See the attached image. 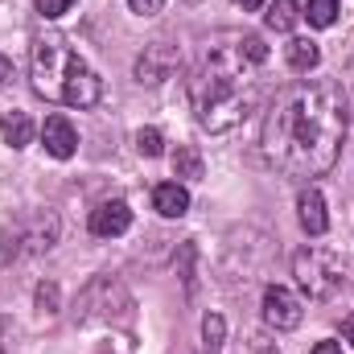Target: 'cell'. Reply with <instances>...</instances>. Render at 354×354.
I'll list each match as a JSON object with an SVG mask.
<instances>
[{
  "mask_svg": "<svg viewBox=\"0 0 354 354\" xmlns=\"http://www.w3.org/2000/svg\"><path fill=\"white\" fill-rule=\"evenodd\" d=\"M346 140V95L338 83H297L268 107L260 149L268 165L288 177H322L334 169Z\"/></svg>",
  "mask_w": 354,
  "mask_h": 354,
  "instance_id": "1",
  "label": "cell"
},
{
  "mask_svg": "<svg viewBox=\"0 0 354 354\" xmlns=\"http://www.w3.org/2000/svg\"><path fill=\"white\" fill-rule=\"evenodd\" d=\"M256 99H260L256 62L243 54L239 37H223V41L206 46V54L189 79L194 120L206 132H231L252 115Z\"/></svg>",
  "mask_w": 354,
  "mask_h": 354,
  "instance_id": "2",
  "label": "cell"
},
{
  "mask_svg": "<svg viewBox=\"0 0 354 354\" xmlns=\"http://www.w3.org/2000/svg\"><path fill=\"white\" fill-rule=\"evenodd\" d=\"M33 91L50 103H62V107H95L99 95H103V83L99 75L91 71L87 62L75 54V46L62 37V33H46L33 41Z\"/></svg>",
  "mask_w": 354,
  "mask_h": 354,
  "instance_id": "3",
  "label": "cell"
},
{
  "mask_svg": "<svg viewBox=\"0 0 354 354\" xmlns=\"http://www.w3.org/2000/svg\"><path fill=\"white\" fill-rule=\"evenodd\" d=\"M292 276L301 284L305 297L313 301H330L334 292H342L346 276H351V264L342 252H330V248H301L292 256Z\"/></svg>",
  "mask_w": 354,
  "mask_h": 354,
  "instance_id": "4",
  "label": "cell"
},
{
  "mask_svg": "<svg viewBox=\"0 0 354 354\" xmlns=\"http://www.w3.org/2000/svg\"><path fill=\"white\" fill-rule=\"evenodd\" d=\"M128 313H132V297H128V288L115 276H95L79 292V301H75V322L79 326L115 322V317H128Z\"/></svg>",
  "mask_w": 354,
  "mask_h": 354,
  "instance_id": "5",
  "label": "cell"
},
{
  "mask_svg": "<svg viewBox=\"0 0 354 354\" xmlns=\"http://www.w3.org/2000/svg\"><path fill=\"white\" fill-rule=\"evenodd\" d=\"M177 62H181V54H177V46H169V41H153V46H145V54L136 58V83H140V87H157V83H165V79L177 71Z\"/></svg>",
  "mask_w": 354,
  "mask_h": 354,
  "instance_id": "6",
  "label": "cell"
},
{
  "mask_svg": "<svg viewBox=\"0 0 354 354\" xmlns=\"http://www.w3.org/2000/svg\"><path fill=\"white\" fill-rule=\"evenodd\" d=\"M301 317H305L301 297L288 292L284 284H268L264 288V322L268 326H272V330H297Z\"/></svg>",
  "mask_w": 354,
  "mask_h": 354,
  "instance_id": "7",
  "label": "cell"
},
{
  "mask_svg": "<svg viewBox=\"0 0 354 354\" xmlns=\"http://www.w3.org/2000/svg\"><path fill=\"white\" fill-rule=\"evenodd\" d=\"M128 227H132V206L120 202V198L99 202V206L91 210V235H99V239H120Z\"/></svg>",
  "mask_w": 354,
  "mask_h": 354,
  "instance_id": "8",
  "label": "cell"
},
{
  "mask_svg": "<svg viewBox=\"0 0 354 354\" xmlns=\"http://www.w3.org/2000/svg\"><path fill=\"white\" fill-rule=\"evenodd\" d=\"M41 140H46V153L58 157V161L75 157V149H79V132H75V124L66 115H50L46 128H41Z\"/></svg>",
  "mask_w": 354,
  "mask_h": 354,
  "instance_id": "9",
  "label": "cell"
},
{
  "mask_svg": "<svg viewBox=\"0 0 354 354\" xmlns=\"http://www.w3.org/2000/svg\"><path fill=\"white\" fill-rule=\"evenodd\" d=\"M297 214H301V227H305L309 235H326V231H330V214H326V198H322V189L305 185L301 198H297Z\"/></svg>",
  "mask_w": 354,
  "mask_h": 354,
  "instance_id": "10",
  "label": "cell"
},
{
  "mask_svg": "<svg viewBox=\"0 0 354 354\" xmlns=\"http://www.w3.org/2000/svg\"><path fill=\"white\" fill-rule=\"evenodd\" d=\"M17 243H29V252H50V248L58 243V214H54V210H41V214L17 235Z\"/></svg>",
  "mask_w": 354,
  "mask_h": 354,
  "instance_id": "11",
  "label": "cell"
},
{
  "mask_svg": "<svg viewBox=\"0 0 354 354\" xmlns=\"http://www.w3.org/2000/svg\"><path fill=\"white\" fill-rule=\"evenodd\" d=\"M153 210L165 214V218H181V214L189 210V189H185L181 181H165V185H157V189H153Z\"/></svg>",
  "mask_w": 354,
  "mask_h": 354,
  "instance_id": "12",
  "label": "cell"
},
{
  "mask_svg": "<svg viewBox=\"0 0 354 354\" xmlns=\"http://www.w3.org/2000/svg\"><path fill=\"white\" fill-rule=\"evenodd\" d=\"M0 136H4L8 149H25V145L33 140V120H29L25 111H12V115L0 120Z\"/></svg>",
  "mask_w": 354,
  "mask_h": 354,
  "instance_id": "13",
  "label": "cell"
},
{
  "mask_svg": "<svg viewBox=\"0 0 354 354\" xmlns=\"http://www.w3.org/2000/svg\"><path fill=\"white\" fill-rule=\"evenodd\" d=\"M317 62H322V50H317L313 41H305V37H292V41H288V66H292V71L305 75V71H313Z\"/></svg>",
  "mask_w": 354,
  "mask_h": 354,
  "instance_id": "14",
  "label": "cell"
},
{
  "mask_svg": "<svg viewBox=\"0 0 354 354\" xmlns=\"http://www.w3.org/2000/svg\"><path fill=\"white\" fill-rule=\"evenodd\" d=\"M338 12H342L338 0H309V4L301 8V17H305L313 29H330V25L338 21Z\"/></svg>",
  "mask_w": 354,
  "mask_h": 354,
  "instance_id": "15",
  "label": "cell"
},
{
  "mask_svg": "<svg viewBox=\"0 0 354 354\" xmlns=\"http://www.w3.org/2000/svg\"><path fill=\"white\" fill-rule=\"evenodd\" d=\"M264 21H268V29H276V33H288V29L301 21V8H297L292 0H276V4L264 12Z\"/></svg>",
  "mask_w": 354,
  "mask_h": 354,
  "instance_id": "16",
  "label": "cell"
},
{
  "mask_svg": "<svg viewBox=\"0 0 354 354\" xmlns=\"http://www.w3.org/2000/svg\"><path fill=\"white\" fill-rule=\"evenodd\" d=\"M174 174L181 177V181H198V177H202V153L189 149V145L177 149L174 153Z\"/></svg>",
  "mask_w": 354,
  "mask_h": 354,
  "instance_id": "17",
  "label": "cell"
},
{
  "mask_svg": "<svg viewBox=\"0 0 354 354\" xmlns=\"http://www.w3.org/2000/svg\"><path fill=\"white\" fill-rule=\"evenodd\" d=\"M202 338H206V351L218 354L223 338H227V322H223L218 313H206V317H202Z\"/></svg>",
  "mask_w": 354,
  "mask_h": 354,
  "instance_id": "18",
  "label": "cell"
},
{
  "mask_svg": "<svg viewBox=\"0 0 354 354\" xmlns=\"http://www.w3.org/2000/svg\"><path fill=\"white\" fill-rule=\"evenodd\" d=\"M136 149H140V157H161L165 153V136L157 128H140L136 132Z\"/></svg>",
  "mask_w": 354,
  "mask_h": 354,
  "instance_id": "19",
  "label": "cell"
},
{
  "mask_svg": "<svg viewBox=\"0 0 354 354\" xmlns=\"http://www.w3.org/2000/svg\"><path fill=\"white\" fill-rule=\"evenodd\" d=\"M37 309H41V313H58V284H54V280L37 284Z\"/></svg>",
  "mask_w": 354,
  "mask_h": 354,
  "instance_id": "20",
  "label": "cell"
},
{
  "mask_svg": "<svg viewBox=\"0 0 354 354\" xmlns=\"http://www.w3.org/2000/svg\"><path fill=\"white\" fill-rule=\"evenodd\" d=\"M239 46H243V54H248V58H252L256 66H264V62H268V46L260 41V37H256V33H248V37H239Z\"/></svg>",
  "mask_w": 354,
  "mask_h": 354,
  "instance_id": "21",
  "label": "cell"
},
{
  "mask_svg": "<svg viewBox=\"0 0 354 354\" xmlns=\"http://www.w3.org/2000/svg\"><path fill=\"white\" fill-rule=\"evenodd\" d=\"M75 8V0H37V12L46 17V21H58L62 12H71Z\"/></svg>",
  "mask_w": 354,
  "mask_h": 354,
  "instance_id": "22",
  "label": "cell"
},
{
  "mask_svg": "<svg viewBox=\"0 0 354 354\" xmlns=\"http://www.w3.org/2000/svg\"><path fill=\"white\" fill-rule=\"evenodd\" d=\"M128 8H132L136 17H157V12L165 8V0H128Z\"/></svg>",
  "mask_w": 354,
  "mask_h": 354,
  "instance_id": "23",
  "label": "cell"
},
{
  "mask_svg": "<svg viewBox=\"0 0 354 354\" xmlns=\"http://www.w3.org/2000/svg\"><path fill=\"white\" fill-rule=\"evenodd\" d=\"M8 79H12V62H8V58H4V54H0V87H4V83H8Z\"/></svg>",
  "mask_w": 354,
  "mask_h": 354,
  "instance_id": "24",
  "label": "cell"
},
{
  "mask_svg": "<svg viewBox=\"0 0 354 354\" xmlns=\"http://www.w3.org/2000/svg\"><path fill=\"white\" fill-rule=\"evenodd\" d=\"M313 354H342V346H338V342H317Z\"/></svg>",
  "mask_w": 354,
  "mask_h": 354,
  "instance_id": "25",
  "label": "cell"
},
{
  "mask_svg": "<svg viewBox=\"0 0 354 354\" xmlns=\"http://www.w3.org/2000/svg\"><path fill=\"white\" fill-rule=\"evenodd\" d=\"M235 4H239L243 12H256V8H264V0H235Z\"/></svg>",
  "mask_w": 354,
  "mask_h": 354,
  "instance_id": "26",
  "label": "cell"
},
{
  "mask_svg": "<svg viewBox=\"0 0 354 354\" xmlns=\"http://www.w3.org/2000/svg\"><path fill=\"white\" fill-rule=\"evenodd\" d=\"M342 334H346V342H351V346H354V313H351V317H346V322H342Z\"/></svg>",
  "mask_w": 354,
  "mask_h": 354,
  "instance_id": "27",
  "label": "cell"
}]
</instances>
